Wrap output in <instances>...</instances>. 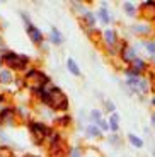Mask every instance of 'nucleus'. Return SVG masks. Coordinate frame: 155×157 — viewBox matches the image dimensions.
<instances>
[{
    "instance_id": "f257e3e1",
    "label": "nucleus",
    "mask_w": 155,
    "mask_h": 157,
    "mask_svg": "<svg viewBox=\"0 0 155 157\" xmlns=\"http://www.w3.org/2000/svg\"><path fill=\"white\" fill-rule=\"evenodd\" d=\"M41 98H43V101L46 102V104L53 106L55 109H65V108H66L65 94H63L58 87H55V86L51 87L48 92H46V90H41Z\"/></svg>"
},
{
    "instance_id": "f03ea898",
    "label": "nucleus",
    "mask_w": 155,
    "mask_h": 157,
    "mask_svg": "<svg viewBox=\"0 0 155 157\" xmlns=\"http://www.w3.org/2000/svg\"><path fill=\"white\" fill-rule=\"evenodd\" d=\"M48 82V77L46 75H43L41 72H29L26 77V84L29 87H32V89H41L43 87V84Z\"/></svg>"
},
{
    "instance_id": "7ed1b4c3",
    "label": "nucleus",
    "mask_w": 155,
    "mask_h": 157,
    "mask_svg": "<svg viewBox=\"0 0 155 157\" xmlns=\"http://www.w3.org/2000/svg\"><path fill=\"white\" fill-rule=\"evenodd\" d=\"M5 60H7V63L12 65L14 68H22L27 63L26 56H19V55H16V53H7V55H5Z\"/></svg>"
},
{
    "instance_id": "20e7f679",
    "label": "nucleus",
    "mask_w": 155,
    "mask_h": 157,
    "mask_svg": "<svg viewBox=\"0 0 155 157\" xmlns=\"http://www.w3.org/2000/svg\"><path fill=\"white\" fill-rule=\"evenodd\" d=\"M27 31H29V38H31L34 43H39V41H41V33H39V29H36L32 24H27Z\"/></svg>"
},
{
    "instance_id": "39448f33",
    "label": "nucleus",
    "mask_w": 155,
    "mask_h": 157,
    "mask_svg": "<svg viewBox=\"0 0 155 157\" xmlns=\"http://www.w3.org/2000/svg\"><path fill=\"white\" fill-rule=\"evenodd\" d=\"M66 65H68V68H70V72L74 75H80V70H78V67H77V63L74 62L72 58H68L66 60Z\"/></svg>"
},
{
    "instance_id": "423d86ee",
    "label": "nucleus",
    "mask_w": 155,
    "mask_h": 157,
    "mask_svg": "<svg viewBox=\"0 0 155 157\" xmlns=\"http://www.w3.org/2000/svg\"><path fill=\"white\" fill-rule=\"evenodd\" d=\"M133 56H135V48H126V50L123 51V58L126 60V62H131Z\"/></svg>"
},
{
    "instance_id": "0eeeda50",
    "label": "nucleus",
    "mask_w": 155,
    "mask_h": 157,
    "mask_svg": "<svg viewBox=\"0 0 155 157\" xmlns=\"http://www.w3.org/2000/svg\"><path fill=\"white\" fill-rule=\"evenodd\" d=\"M51 39H53V43H56V44H60V43L63 41L62 34H60V33L56 31V29H53V31H51Z\"/></svg>"
},
{
    "instance_id": "6e6552de",
    "label": "nucleus",
    "mask_w": 155,
    "mask_h": 157,
    "mask_svg": "<svg viewBox=\"0 0 155 157\" xmlns=\"http://www.w3.org/2000/svg\"><path fill=\"white\" fill-rule=\"evenodd\" d=\"M87 133H89L90 137H99V135H101V130L97 128V126H87Z\"/></svg>"
},
{
    "instance_id": "1a4fd4ad",
    "label": "nucleus",
    "mask_w": 155,
    "mask_h": 157,
    "mask_svg": "<svg viewBox=\"0 0 155 157\" xmlns=\"http://www.w3.org/2000/svg\"><path fill=\"white\" fill-rule=\"evenodd\" d=\"M0 80H2V82H10V80H12V75H10V72H9V70L0 72Z\"/></svg>"
},
{
    "instance_id": "9d476101",
    "label": "nucleus",
    "mask_w": 155,
    "mask_h": 157,
    "mask_svg": "<svg viewBox=\"0 0 155 157\" xmlns=\"http://www.w3.org/2000/svg\"><path fill=\"white\" fill-rule=\"evenodd\" d=\"M130 142H131V144H133L135 147H142V145H143V142L140 140L138 137H135L133 133H130Z\"/></svg>"
},
{
    "instance_id": "9b49d317",
    "label": "nucleus",
    "mask_w": 155,
    "mask_h": 157,
    "mask_svg": "<svg viewBox=\"0 0 155 157\" xmlns=\"http://www.w3.org/2000/svg\"><path fill=\"white\" fill-rule=\"evenodd\" d=\"M104 38H106V41H109V43H114V39H116V38H114V31H111V29H108V31H106L104 33Z\"/></svg>"
},
{
    "instance_id": "f8f14e48",
    "label": "nucleus",
    "mask_w": 155,
    "mask_h": 157,
    "mask_svg": "<svg viewBox=\"0 0 155 157\" xmlns=\"http://www.w3.org/2000/svg\"><path fill=\"white\" fill-rule=\"evenodd\" d=\"M109 121H111V130H114V132H116V130H118V114L114 113L111 116V120H109Z\"/></svg>"
},
{
    "instance_id": "ddd939ff",
    "label": "nucleus",
    "mask_w": 155,
    "mask_h": 157,
    "mask_svg": "<svg viewBox=\"0 0 155 157\" xmlns=\"http://www.w3.org/2000/svg\"><path fill=\"white\" fill-rule=\"evenodd\" d=\"M99 16H101V19L104 21V22H109V14L106 12V9H104V7H102L101 10H99Z\"/></svg>"
},
{
    "instance_id": "4468645a",
    "label": "nucleus",
    "mask_w": 155,
    "mask_h": 157,
    "mask_svg": "<svg viewBox=\"0 0 155 157\" xmlns=\"http://www.w3.org/2000/svg\"><path fill=\"white\" fill-rule=\"evenodd\" d=\"M90 118H92L94 121H101V111H97V109H94L92 113H90Z\"/></svg>"
},
{
    "instance_id": "2eb2a0df",
    "label": "nucleus",
    "mask_w": 155,
    "mask_h": 157,
    "mask_svg": "<svg viewBox=\"0 0 155 157\" xmlns=\"http://www.w3.org/2000/svg\"><path fill=\"white\" fill-rule=\"evenodd\" d=\"M133 31H140V33H147L148 28L147 26H133Z\"/></svg>"
},
{
    "instance_id": "dca6fc26",
    "label": "nucleus",
    "mask_w": 155,
    "mask_h": 157,
    "mask_svg": "<svg viewBox=\"0 0 155 157\" xmlns=\"http://www.w3.org/2000/svg\"><path fill=\"white\" fill-rule=\"evenodd\" d=\"M124 9H126V12H128V14H135V9H133L131 4H124Z\"/></svg>"
},
{
    "instance_id": "f3484780",
    "label": "nucleus",
    "mask_w": 155,
    "mask_h": 157,
    "mask_svg": "<svg viewBox=\"0 0 155 157\" xmlns=\"http://www.w3.org/2000/svg\"><path fill=\"white\" fill-rule=\"evenodd\" d=\"M147 50L150 51V53H155V43H152V41L147 43Z\"/></svg>"
},
{
    "instance_id": "a211bd4d",
    "label": "nucleus",
    "mask_w": 155,
    "mask_h": 157,
    "mask_svg": "<svg viewBox=\"0 0 155 157\" xmlns=\"http://www.w3.org/2000/svg\"><path fill=\"white\" fill-rule=\"evenodd\" d=\"M85 17H87V22L89 24H94V16L90 14V12H85Z\"/></svg>"
},
{
    "instance_id": "6ab92c4d",
    "label": "nucleus",
    "mask_w": 155,
    "mask_h": 157,
    "mask_svg": "<svg viewBox=\"0 0 155 157\" xmlns=\"http://www.w3.org/2000/svg\"><path fill=\"white\" fill-rule=\"evenodd\" d=\"M99 125H101L102 130H108V123H106V121H102V120H101V121H99Z\"/></svg>"
},
{
    "instance_id": "aec40b11",
    "label": "nucleus",
    "mask_w": 155,
    "mask_h": 157,
    "mask_svg": "<svg viewBox=\"0 0 155 157\" xmlns=\"http://www.w3.org/2000/svg\"><path fill=\"white\" fill-rule=\"evenodd\" d=\"M106 108H109V109H114V104H112V102H106Z\"/></svg>"
},
{
    "instance_id": "412c9836",
    "label": "nucleus",
    "mask_w": 155,
    "mask_h": 157,
    "mask_svg": "<svg viewBox=\"0 0 155 157\" xmlns=\"http://www.w3.org/2000/svg\"><path fill=\"white\" fill-rule=\"evenodd\" d=\"M72 157H78V150H77V149L74 150V155H72Z\"/></svg>"
},
{
    "instance_id": "4be33fe9",
    "label": "nucleus",
    "mask_w": 155,
    "mask_h": 157,
    "mask_svg": "<svg viewBox=\"0 0 155 157\" xmlns=\"http://www.w3.org/2000/svg\"><path fill=\"white\" fill-rule=\"evenodd\" d=\"M152 123L155 125V114H152Z\"/></svg>"
},
{
    "instance_id": "5701e85b",
    "label": "nucleus",
    "mask_w": 155,
    "mask_h": 157,
    "mask_svg": "<svg viewBox=\"0 0 155 157\" xmlns=\"http://www.w3.org/2000/svg\"><path fill=\"white\" fill-rule=\"evenodd\" d=\"M26 157H36V155H26Z\"/></svg>"
},
{
    "instance_id": "b1692460",
    "label": "nucleus",
    "mask_w": 155,
    "mask_h": 157,
    "mask_svg": "<svg viewBox=\"0 0 155 157\" xmlns=\"http://www.w3.org/2000/svg\"><path fill=\"white\" fill-rule=\"evenodd\" d=\"M153 102H155V99H153Z\"/></svg>"
},
{
    "instance_id": "393cba45",
    "label": "nucleus",
    "mask_w": 155,
    "mask_h": 157,
    "mask_svg": "<svg viewBox=\"0 0 155 157\" xmlns=\"http://www.w3.org/2000/svg\"><path fill=\"white\" fill-rule=\"evenodd\" d=\"M153 60H155V56H153Z\"/></svg>"
}]
</instances>
